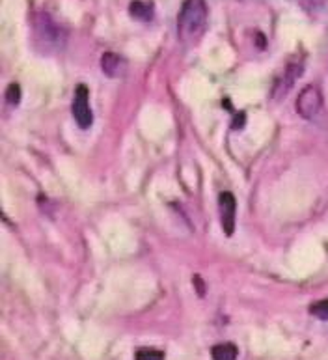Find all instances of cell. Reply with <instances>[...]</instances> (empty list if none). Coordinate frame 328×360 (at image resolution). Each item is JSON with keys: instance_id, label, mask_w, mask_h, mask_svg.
<instances>
[{"instance_id": "6da1fadb", "label": "cell", "mask_w": 328, "mask_h": 360, "mask_svg": "<svg viewBox=\"0 0 328 360\" xmlns=\"http://www.w3.org/2000/svg\"><path fill=\"white\" fill-rule=\"evenodd\" d=\"M207 28V6L203 0H185L177 15V36L183 45H194Z\"/></svg>"}, {"instance_id": "7a4b0ae2", "label": "cell", "mask_w": 328, "mask_h": 360, "mask_svg": "<svg viewBox=\"0 0 328 360\" xmlns=\"http://www.w3.org/2000/svg\"><path fill=\"white\" fill-rule=\"evenodd\" d=\"M32 30L36 45L45 52H60L68 43V32L62 25H58L49 13H34Z\"/></svg>"}, {"instance_id": "3957f363", "label": "cell", "mask_w": 328, "mask_h": 360, "mask_svg": "<svg viewBox=\"0 0 328 360\" xmlns=\"http://www.w3.org/2000/svg\"><path fill=\"white\" fill-rule=\"evenodd\" d=\"M295 107H297L298 116H303L304 120H314V118H317V114L322 110L321 90L317 88L316 84H308L306 88L300 90Z\"/></svg>"}, {"instance_id": "277c9868", "label": "cell", "mask_w": 328, "mask_h": 360, "mask_svg": "<svg viewBox=\"0 0 328 360\" xmlns=\"http://www.w3.org/2000/svg\"><path fill=\"white\" fill-rule=\"evenodd\" d=\"M71 112H73L76 126L81 127V129H90L92 123H94V112H92V107H90V90L84 84L76 86Z\"/></svg>"}, {"instance_id": "5b68a950", "label": "cell", "mask_w": 328, "mask_h": 360, "mask_svg": "<svg viewBox=\"0 0 328 360\" xmlns=\"http://www.w3.org/2000/svg\"><path fill=\"white\" fill-rule=\"evenodd\" d=\"M303 63L300 62H291L287 63V68L284 70V73L278 77L276 83H274V88H272V99H284L285 95L289 94L291 88L295 86L297 79L303 73Z\"/></svg>"}, {"instance_id": "8992f818", "label": "cell", "mask_w": 328, "mask_h": 360, "mask_svg": "<svg viewBox=\"0 0 328 360\" xmlns=\"http://www.w3.org/2000/svg\"><path fill=\"white\" fill-rule=\"evenodd\" d=\"M218 209H221L222 228L227 235H232L235 228V211H237L235 196L232 192H222L218 196Z\"/></svg>"}, {"instance_id": "52a82bcc", "label": "cell", "mask_w": 328, "mask_h": 360, "mask_svg": "<svg viewBox=\"0 0 328 360\" xmlns=\"http://www.w3.org/2000/svg\"><path fill=\"white\" fill-rule=\"evenodd\" d=\"M101 70L103 73L110 79H116V77L123 75L125 71V60L116 54V52H105L101 57Z\"/></svg>"}, {"instance_id": "ba28073f", "label": "cell", "mask_w": 328, "mask_h": 360, "mask_svg": "<svg viewBox=\"0 0 328 360\" xmlns=\"http://www.w3.org/2000/svg\"><path fill=\"white\" fill-rule=\"evenodd\" d=\"M237 346L232 341H224V343H216L215 348L211 349V357L213 360H237Z\"/></svg>"}, {"instance_id": "9c48e42d", "label": "cell", "mask_w": 328, "mask_h": 360, "mask_svg": "<svg viewBox=\"0 0 328 360\" xmlns=\"http://www.w3.org/2000/svg\"><path fill=\"white\" fill-rule=\"evenodd\" d=\"M129 13L133 15L134 19L150 21L153 17V6L150 2H144V0H134L129 6Z\"/></svg>"}, {"instance_id": "30bf717a", "label": "cell", "mask_w": 328, "mask_h": 360, "mask_svg": "<svg viewBox=\"0 0 328 360\" xmlns=\"http://www.w3.org/2000/svg\"><path fill=\"white\" fill-rule=\"evenodd\" d=\"M309 314L321 321H328V299H322V301H317L316 304L309 306Z\"/></svg>"}, {"instance_id": "8fae6325", "label": "cell", "mask_w": 328, "mask_h": 360, "mask_svg": "<svg viewBox=\"0 0 328 360\" xmlns=\"http://www.w3.org/2000/svg\"><path fill=\"white\" fill-rule=\"evenodd\" d=\"M136 360H164V353L158 349H139L134 354Z\"/></svg>"}, {"instance_id": "7c38bea8", "label": "cell", "mask_w": 328, "mask_h": 360, "mask_svg": "<svg viewBox=\"0 0 328 360\" xmlns=\"http://www.w3.org/2000/svg\"><path fill=\"white\" fill-rule=\"evenodd\" d=\"M6 99L10 105H19L21 101V88L17 84H10V88H8V94H6Z\"/></svg>"}, {"instance_id": "4fadbf2b", "label": "cell", "mask_w": 328, "mask_h": 360, "mask_svg": "<svg viewBox=\"0 0 328 360\" xmlns=\"http://www.w3.org/2000/svg\"><path fill=\"white\" fill-rule=\"evenodd\" d=\"M306 2H308L309 6H322L327 0H306Z\"/></svg>"}]
</instances>
